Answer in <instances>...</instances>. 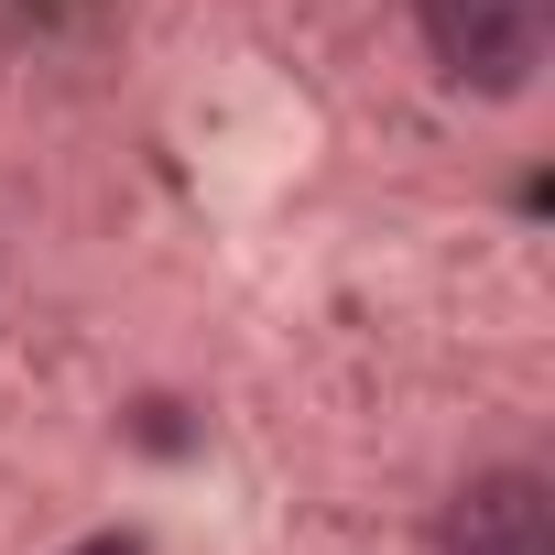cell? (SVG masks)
Masks as SVG:
<instances>
[{
  "label": "cell",
  "mask_w": 555,
  "mask_h": 555,
  "mask_svg": "<svg viewBox=\"0 0 555 555\" xmlns=\"http://www.w3.org/2000/svg\"><path fill=\"white\" fill-rule=\"evenodd\" d=\"M425 44L468 99H522L555 55V0H425Z\"/></svg>",
  "instance_id": "obj_1"
},
{
  "label": "cell",
  "mask_w": 555,
  "mask_h": 555,
  "mask_svg": "<svg viewBox=\"0 0 555 555\" xmlns=\"http://www.w3.org/2000/svg\"><path fill=\"white\" fill-rule=\"evenodd\" d=\"M436 544H447V555H555V490H544L533 468H479V479L447 501Z\"/></svg>",
  "instance_id": "obj_2"
},
{
  "label": "cell",
  "mask_w": 555,
  "mask_h": 555,
  "mask_svg": "<svg viewBox=\"0 0 555 555\" xmlns=\"http://www.w3.org/2000/svg\"><path fill=\"white\" fill-rule=\"evenodd\" d=\"M66 555H142V533H88V544H66Z\"/></svg>",
  "instance_id": "obj_3"
}]
</instances>
